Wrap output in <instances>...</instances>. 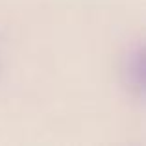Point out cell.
<instances>
[{"label":"cell","mask_w":146,"mask_h":146,"mask_svg":"<svg viewBox=\"0 0 146 146\" xmlns=\"http://www.w3.org/2000/svg\"><path fill=\"white\" fill-rule=\"evenodd\" d=\"M128 80H129V85L137 93L146 96V44L139 46L129 57Z\"/></svg>","instance_id":"cell-1"}]
</instances>
